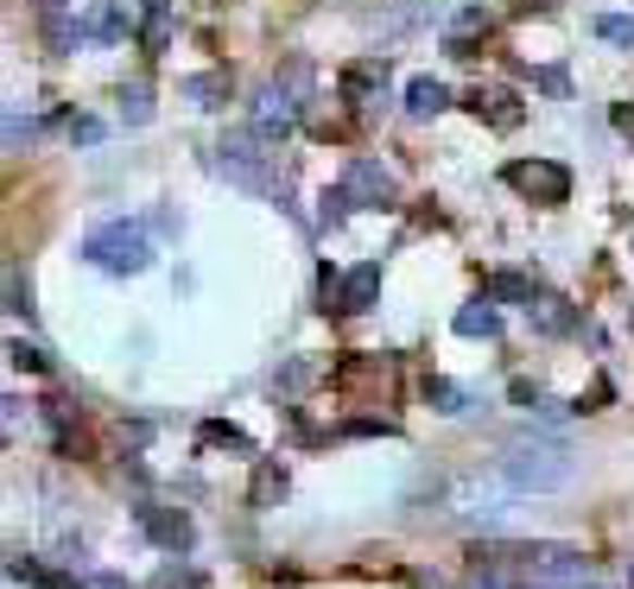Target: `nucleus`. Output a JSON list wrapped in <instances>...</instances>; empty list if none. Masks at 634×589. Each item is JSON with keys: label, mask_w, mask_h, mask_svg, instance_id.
<instances>
[{"label": "nucleus", "mask_w": 634, "mask_h": 589, "mask_svg": "<svg viewBox=\"0 0 634 589\" xmlns=\"http://www.w3.org/2000/svg\"><path fill=\"white\" fill-rule=\"evenodd\" d=\"M470 589H501V571H495V564H483V557H476V571H470Z\"/></svg>", "instance_id": "obj_32"}, {"label": "nucleus", "mask_w": 634, "mask_h": 589, "mask_svg": "<svg viewBox=\"0 0 634 589\" xmlns=\"http://www.w3.org/2000/svg\"><path fill=\"white\" fill-rule=\"evenodd\" d=\"M501 178L521 190L526 203H564L571 197V172H564L559 159H514Z\"/></svg>", "instance_id": "obj_4"}, {"label": "nucleus", "mask_w": 634, "mask_h": 589, "mask_svg": "<svg viewBox=\"0 0 634 589\" xmlns=\"http://www.w3.org/2000/svg\"><path fill=\"white\" fill-rule=\"evenodd\" d=\"M71 140H76V147H96V140H102V121H96V114H76V121H71Z\"/></svg>", "instance_id": "obj_29"}, {"label": "nucleus", "mask_w": 634, "mask_h": 589, "mask_svg": "<svg viewBox=\"0 0 634 589\" xmlns=\"http://www.w3.org/2000/svg\"><path fill=\"white\" fill-rule=\"evenodd\" d=\"M425 400L438 405V412H463V387H450V380H425Z\"/></svg>", "instance_id": "obj_25"}, {"label": "nucleus", "mask_w": 634, "mask_h": 589, "mask_svg": "<svg viewBox=\"0 0 634 589\" xmlns=\"http://www.w3.org/2000/svg\"><path fill=\"white\" fill-rule=\"evenodd\" d=\"M45 7H51V13H58V7H64V0H45Z\"/></svg>", "instance_id": "obj_37"}, {"label": "nucleus", "mask_w": 634, "mask_h": 589, "mask_svg": "<svg viewBox=\"0 0 634 589\" xmlns=\"http://www.w3.org/2000/svg\"><path fill=\"white\" fill-rule=\"evenodd\" d=\"M591 33L609 38V45H622V51H634V13H597Z\"/></svg>", "instance_id": "obj_17"}, {"label": "nucleus", "mask_w": 634, "mask_h": 589, "mask_svg": "<svg viewBox=\"0 0 634 589\" xmlns=\"http://www.w3.org/2000/svg\"><path fill=\"white\" fill-rule=\"evenodd\" d=\"M210 165L223 172L228 185H241V190H261V197H273V190H279L273 165H266V152H254V134H228Z\"/></svg>", "instance_id": "obj_3"}, {"label": "nucleus", "mask_w": 634, "mask_h": 589, "mask_svg": "<svg viewBox=\"0 0 634 589\" xmlns=\"http://www.w3.org/2000/svg\"><path fill=\"white\" fill-rule=\"evenodd\" d=\"M488 298H508V304H533V279H526V273H495V279H488Z\"/></svg>", "instance_id": "obj_20"}, {"label": "nucleus", "mask_w": 634, "mask_h": 589, "mask_svg": "<svg viewBox=\"0 0 634 589\" xmlns=\"http://www.w3.org/2000/svg\"><path fill=\"white\" fill-rule=\"evenodd\" d=\"M185 584H197V571H178V564H165V571L152 577V589H185Z\"/></svg>", "instance_id": "obj_30"}, {"label": "nucleus", "mask_w": 634, "mask_h": 589, "mask_svg": "<svg viewBox=\"0 0 634 589\" xmlns=\"http://www.w3.org/2000/svg\"><path fill=\"white\" fill-rule=\"evenodd\" d=\"M343 96H349L356 109L387 102V58H362V64H349V71H343Z\"/></svg>", "instance_id": "obj_8"}, {"label": "nucleus", "mask_w": 634, "mask_h": 589, "mask_svg": "<svg viewBox=\"0 0 634 589\" xmlns=\"http://www.w3.org/2000/svg\"><path fill=\"white\" fill-rule=\"evenodd\" d=\"M134 519H140V532H147L159 552H172V557H185L190 552V514L185 507H134Z\"/></svg>", "instance_id": "obj_6"}, {"label": "nucleus", "mask_w": 634, "mask_h": 589, "mask_svg": "<svg viewBox=\"0 0 634 589\" xmlns=\"http://www.w3.org/2000/svg\"><path fill=\"white\" fill-rule=\"evenodd\" d=\"M7 311H13V317H33V286H26L20 266H7Z\"/></svg>", "instance_id": "obj_22"}, {"label": "nucleus", "mask_w": 634, "mask_h": 589, "mask_svg": "<svg viewBox=\"0 0 634 589\" xmlns=\"http://www.w3.org/2000/svg\"><path fill=\"white\" fill-rule=\"evenodd\" d=\"M616 127H622V134L634 140V109H616Z\"/></svg>", "instance_id": "obj_35"}, {"label": "nucleus", "mask_w": 634, "mask_h": 589, "mask_svg": "<svg viewBox=\"0 0 634 589\" xmlns=\"http://www.w3.org/2000/svg\"><path fill=\"white\" fill-rule=\"evenodd\" d=\"M445 109H450V89L438 83V76H412L407 83V114L425 121V114H445Z\"/></svg>", "instance_id": "obj_11"}, {"label": "nucleus", "mask_w": 634, "mask_h": 589, "mask_svg": "<svg viewBox=\"0 0 634 589\" xmlns=\"http://www.w3.org/2000/svg\"><path fill=\"white\" fill-rule=\"evenodd\" d=\"M629 584H634V564H629Z\"/></svg>", "instance_id": "obj_38"}, {"label": "nucleus", "mask_w": 634, "mask_h": 589, "mask_svg": "<svg viewBox=\"0 0 634 589\" xmlns=\"http://www.w3.org/2000/svg\"><path fill=\"white\" fill-rule=\"evenodd\" d=\"M7 362H13L20 374H45V368H51V355H45L38 342H13V349H7Z\"/></svg>", "instance_id": "obj_24"}, {"label": "nucleus", "mask_w": 634, "mask_h": 589, "mask_svg": "<svg viewBox=\"0 0 634 589\" xmlns=\"http://www.w3.org/2000/svg\"><path fill=\"white\" fill-rule=\"evenodd\" d=\"M178 96H185L190 109H223L228 102V71H197L178 83Z\"/></svg>", "instance_id": "obj_10"}, {"label": "nucleus", "mask_w": 634, "mask_h": 589, "mask_svg": "<svg viewBox=\"0 0 634 589\" xmlns=\"http://www.w3.org/2000/svg\"><path fill=\"white\" fill-rule=\"evenodd\" d=\"M121 33H127V13H121V7H96V13L83 20V38H96V45H114Z\"/></svg>", "instance_id": "obj_16"}, {"label": "nucleus", "mask_w": 634, "mask_h": 589, "mask_svg": "<svg viewBox=\"0 0 634 589\" xmlns=\"http://www.w3.org/2000/svg\"><path fill=\"white\" fill-rule=\"evenodd\" d=\"M609 400H616V380H609V374H597V380H591V393L577 400V412H602Z\"/></svg>", "instance_id": "obj_27"}, {"label": "nucleus", "mask_w": 634, "mask_h": 589, "mask_svg": "<svg viewBox=\"0 0 634 589\" xmlns=\"http://www.w3.org/2000/svg\"><path fill=\"white\" fill-rule=\"evenodd\" d=\"M76 38H83V26H71L64 13H45V45H51V51H71Z\"/></svg>", "instance_id": "obj_23"}, {"label": "nucleus", "mask_w": 634, "mask_h": 589, "mask_svg": "<svg viewBox=\"0 0 634 589\" xmlns=\"http://www.w3.org/2000/svg\"><path fill=\"white\" fill-rule=\"evenodd\" d=\"M349 438H394V418H349Z\"/></svg>", "instance_id": "obj_28"}, {"label": "nucleus", "mask_w": 634, "mask_h": 589, "mask_svg": "<svg viewBox=\"0 0 634 589\" xmlns=\"http://www.w3.org/2000/svg\"><path fill=\"white\" fill-rule=\"evenodd\" d=\"M203 443H210V450H254V443H248V431H235V425H203Z\"/></svg>", "instance_id": "obj_26"}, {"label": "nucleus", "mask_w": 634, "mask_h": 589, "mask_svg": "<svg viewBox=\"0 0 634 589\" xmlns=\"http://www.w3.org/2000/svg\"><path fill=\"white\" fill-rule=\"evenodd\" d=\"M521 589H552V584H546V577H539V584H521Z\"/></svg>", "instance_id": "obj_36"}, {"label": "nucleus", "mask_w": 634, "mask_h": 589, "mask_svg": "<svg viewBox=\"0 0 634 589\" xmlns=\"http://www.w3.org/2000/svg\"><path fill=\"white\" fill-rule=\"evenodd\" d=\"M293 121H299L293 89H286V83H266L261 102H254V127H261V134H293Z\"/></svg>", "instance_id": "obj_9"}, {"label": "nucleus", "mask_w": 634, "mask_h": 589, "mask_svg": "<svg viewBox=\"0 0 634 589\" xmlns=\"http://www.w3.org/2000/svg\"><path fill=\"white\" fill-rule=\"evenodd\" d=\"M343 190L356 197V210H387L400 185H394V172L387 165H374V159H349V172H343Z\"/></svg>", "instance_id": "obj_5"}, {"label": "nucleus", "mask_w": 634, "mask_h": 589, "mask_svg": "<svg viewBox=\"0 0 634 589\" xmlns=\"http://www.w3.org/2000/svg\"><path fill=\"white\" fill-rule=\"evenodd\" d=\"M501 481L514 494H564L577 481V456L559 443H539V450H508L501 456Z\"/></svg>", "instance_id": "obj_1"}, {"label": "nucleus", "mask_w": 634, "mask_h": 589, "mask_svg": "<svg viewBox=\"0 0 634 589\" xmlns=\"http://www.w3.org/2000/svg\"><path fill=\"white\" fill-rule=\"evenodd\" d=\"M526 317H533V324H539L546 336L577 330V317H571V304H564V298H533V304H526Z\"/></svg>", "instance_id": "obj_15"}, {"label": "nucleus", "mask_w": 634, "mask_h": 589, "mask_svg": "<svg viewBox=\"0 0 634 589\" xmlns=\"http://www.w3.org/2000/svg\"><path fill=\"white\" fill-rule=\"evenodd\" d=\"M121 121H127V127H147L152 121V89L147 83H127V89H121Z\"/></svg>", "instance_id": "obj_18"}, {"label": "nucleus", "mask_w": 634, "mask_h": 589, "mask_svg": "<svg viewBox=\"0 0 634 589\" xmlns=\"http://www.w3.org/2000/svg\"><path fill=\"white\" fill-rule=\"evenodd\" d=\"M83 589H134V584H127V577H109V571H102V577H83Z\"/></svg>", "instance_id": "obj_34"}, {"label": "nucleus", "mask_w": 634, "mask_h": 589, "mask_svg": "<svg viewBox=\"0 0 634 589\" xmlns=\"http://www.w3.org/2000/svg\"><path fill=\"white\" fill-rule=\"evenodd\" d=\"M450 330H457V336H495V330H501V311H495L488 298H476V304H463V311L450 317Z\"/></svg>", "instance_id": "obj_14"}, {"label": "nucleus", "mask_w": 634, "mask_h": 589, "mask_svg": "<svg viewBox=\"0 0 634 589\" xmlns=\"http://www.w3.org/2000/svg\"><path fill=\"white\" fill-rule=\"evenodd\" d=\"M140 45H147L152 58L172 45V20H165V0H152V13H147V26H140Z\"/></svg>", "instance_id": "obj_19"}, {"label": "nucleus", "mask_w": 634, "mask_h": 589, "mask_svg": "<svg viewBox=\"0 0 634 589\" xmlns=\"http://www.w3.org/2000/svg\"><path fill=\"white\" fill-rule=\"evenodd\" d=\"M470 114H488V121H495V127H521V102H514V96H508V89H476V96H470Z\"/></svg>", "instance_id": "obj_13"}, {"label": "nucleus", "mask_w": 634, "mask_h": 589, "mask_svg": "<svg viewBox=\"0 0 634 589\" xmlns=\"http://www.w3.org/2000/svg\"><path fill=\"white\" fill-rule=\"evenodd\" d=\"M83 260L89 266H102V273H147L152 266V241L140 222H102V228H89L83 235Z\"/></svg>", "instance_id": "obj_2"}, {"label": "nucleus", "mask_w": 634, "mask_h": 589, "mask_svg": "<svg viewBox=\"0 0 634 589\" xmlns=\"http://www.w3.org/2000/svg\"><path fill=\"white\" fill-rule=\"evenodd\" d=\"M279 494H286V469H279V463H261V469H254V507H273Z\"/></svg>", "instance_id": "obj_21"}, {"label": "nucleus", "mask_w": 634, "mask_h": 589, "mask_svg": "<svg viewBox=\"0 0 634 589\" xmlns=\"http://www.w3.org/2000/svg\"><path fill=\"white\" fill-rule=\"evenodd\" d=\"M33 589H76V577H64V571H45Z\"/></svg>", "instance_id": "obj_33"}, {"label": "nucleus", "mask_w": 634, "mask_h": 589, "mask_svg": "<svg viewBox=\"0 0 634 589\" xmlns=\"http://www.w3.org/2000/svg\"><path fill=\"white\" fill-rule=\"evenodd\" d=\"M374 298H381V260H362V266H349V273L336 279V298H331V304L343 311V317H362Z\"/></svg>", "instance_id": "obj_7"}, {"label": "nucleus", "mask_w": 634, "mask_h": 589, "mask_svg": "<svg viewBox=\"0 0 634 589\" xmlns=\"http://www.w3.org/2000/svg\"><path fill=\"white\" fill-rule=\"evenodd\" d=\"M488 33V13L483 7H463V13H457V20H450V38H445V51L450 58H470V45H476V38Z\"/></svg>", "instance_id": "obj_12"}, {"label": "nucleus", "mask_w": 634, "mask_h": 589, "mask_svg": "<svg viewBox=\"0 0 634 589\" xmlns=\"http://www.w3.org/2000/svg\"><path fill=\"white\" fill-rule=\"evenodd\" d=\"M533 83H539L546 96H571V76H564L559 64H552V71H539V76H533Z\"/></svg>", "instance_id": "obj_31"}]
</instances>
